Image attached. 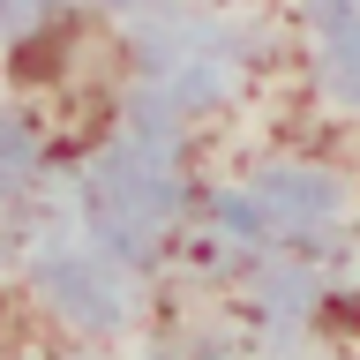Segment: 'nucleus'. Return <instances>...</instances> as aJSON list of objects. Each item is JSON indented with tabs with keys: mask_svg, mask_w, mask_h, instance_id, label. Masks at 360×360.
I'll return each instance as SVG.
<instances>
[{
	"mask_svg": "<svg viewBox=\"0 0 360 360\" xmlns=\"http://www.w3.org/2000/svg\"><path fill=\"white\" fill-rule=\"evenodd\" d=\"M338 315H345V323H353V330H360V300H345V308H338Z\"/></svg>",
	"mask_w": 360,
	"mask_h": 360,
	"instance_id": "obj_1",
	"label": "nucleus"
}]
</instances>
